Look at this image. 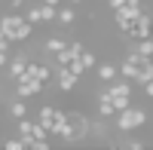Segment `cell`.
Wrapping results in <instances>:
<instances>
[{
	"label": "cell",
	"instance_id": "cb8c5ba5",
	"mask_svg": "<svg viewBox=\"0 0 153 150\" xmlns=\"http://www.w3.org/2000/svg\"><path fill=\"white\" fill-rule=\"evenodd\" d=\"M9 6H12V12H19L22 6H28V3H25V0H9Z\"/></svg>",
	"mask_w": 153,
	"mask_h": 150
},
{
	"label": "cell",
	"instance_id": "8992f818",
	"mask_svg": "<svg viewBox=\"0 0 153 150\" xmlns=\"http://www.w3.org/2000/svg\"><path fill=\"white\" fill-rule=\"evenodd\" d=\"M28 61H31V55L28 52H16V55H12L9 58V80H19L22 77V74H25V68H28Z\"/></svg>",
	"mask_w": 153,
	"mask_h": 150
},
{
	"label": "cell",
	"instance_id": "ffe728a7",
	"mask_svg": "<svg viewBox=\"0 0 153 150\" xmlns=\"http://www.w3.org/2000/svg\"><path fill=\"white\" fill-rule=\"evenodd\" d=\"M80 61H83V65H86V71H92V68L98 65V58H95V52H86V49H83V52H80Z\"/></svg>",
	"mask_w": 153,
	"mask_h": 150
},
{
	"label": "cell",
	"instance_id": "ba28073f",
	"mask_svg": "<svg viewBox=\"0 0 153 150\" xmlns=\"http://www.w3.org/2000/svg\"><path fill=\"white\" fill-rule=\"evenodd\" d=\"M16 129H19V138L25 141V147H28L34 141V129H37V120H28V117H22L16 120Z\"/></svg>",
	"mask_w": 153,
	"mask_h": 150
},
{
	"label": "cell",
	"instance_id": "8fae6325",
	"mask_svg": "<svg viewBox=\"0 0 153 150\" xmlns=\"http://www.w3.org/2000/svg\"><path fill=\"white\" fill-rule=\"evenodd\" d=\"M147 80H153V58L150 55H144L141 61H138V74H135V83L138 86H144Z\"/></svg>",
	"mask_w": 153,
	"mask_h": 150
},
{
	"label": "cell",
	"instance_id": "484cf974",
	"mask_svg": "<svg viewBox=\"0 0 153 150\" xmlns=\"http://www.w3.org/2000/svg\"><path fill=\"white\" fill-rule=\"evenodd\" d=\"M43 3H49V6H58V3H61V0H43Z\"/></svg>",
	"mask_w": 153,
	"mask_h": 150
},
{
	"label": "cell",
	"instance_id": "e0dca14e",
	"mask_svg": "<svg viewBox=\"0 0 153 150\" xmlns=\"http://www.w3.org/2000/svg\"><path fill=\"white\" fill-rule=\"evenodd\" d=\"M25 19H28L34 28L37 25H43V16H40V6H25Z\"/></svg>",
	"mask_w": 153,
	"mask_h": 150
},
{
	"label": "cell",
	"instance_id": "4316f807",
	"mask_svg": "<svg viewBox=\"0 0 153 150\" xmlns=\"http://www.w3.org/2000/svg\"><path fill=\"white\" fill-rule=\"evenodd\" d=\"M71 3H83V0H71Z\"/></svg>",
	"mask_w": 153,
	"mask_h": 150
},
{
	"label": "cell",
	"instance_id": "6da1fadb",
	"mask_svg": "<svg viewBox=\"0 0 153 150\" xmlns=\"http://www.w3.org/2000/svg\"><path fill=\"white\" fill-rule=\"evenodd\" d=\"M0 31L6 34L9 43H22V40H31L34 25L25 16H19V12H6V16H0Z\"/></svg>",
	"mask_w": 153,
	"mask_h": 150
},
{
	"label": "cell",
	"instance_id": "277c9868",
	"mask_svg": "<svg viewBox=\"0 0 153 150\" xmlns=\"http://www.w3.org/2000/svg\"><path fill=\"white\" fill-rule=\"evenodd\" d=\"M52 77H55V83H58V89H61V92H74V89H76V83H80V77H76V74H71L65 65H55Z\"/></svg>",
	"mask_w": 153,
	"mask_h": 150
},
{
	"label": "cell",
	"instance_id": "3957f363",
	"mask_svg": "<svg viewBox=\"0 0 153 150\" xmlns=\"http://www.w3.org/2000/svg\"><path fill=\"white\" fill-rule=\"evenodd\" d=\"M43 86H46V83L34 80V77H19V80H16V95H19V98H34V95L43 92Z\"/></svg>",
	"mask_w": 153,
	"mask_h": 150
},
{
	"label": "cell",
	"instance_id": "d6986e66",
	"mask_svg": "<svg viewBox=\"0 0 153 150\" xmlns=\"http://www.w3.org/2000/svg\"><path fill=\"white\" fill-rule=\"evenodd\" d=\"M71 74H76V77H83V74H86V65H83V61H80V55H76V58H71L68 61V65H65Z\"/></svg>",
	"mask_w": 153,
	"mask_h": 150
},
{
	"label": "cell",
	"instance_id": "7c38bea8",
	"mask_svg": "<svg viewBox=\"0 0 153 150\" xmlns=\"http://www.w3.org/2000/svg\"><path fill=\"white\" fill-rule=\"evenodd\" d=\"M95 71H98V80L101 83H110V80L120 77V68L113 65V61H101V65H95Z\"/></svg>",
	"mask_w": 153,
	"mask_h": 150
},
{
	"label": "cell",
	"instance_id": "5b68a950",
	"mask_svg": "<svg viewBox=\"0 0 153 150\" xmlns=\"http://www.w3.org/2000/svg\"><path fill=\"white\" fill-rule=\"evenodd\" d=\"M68 126H71V141H83L92 123H89L83 114H74V110H71V114H68Z\"/></svg>",
	"mask_w": 153,
	"mask_h": 150
},
{
	"label": "cell",
	"instance_id": "603a6c76",
	"mask_svg": "<svg viewBox=\"0 0 153 150\" xmlns=\"http://www.w3.org/2000/svg\"><path fill=\"white\" fill-rule=\"evenodd\" d=\"M0 52H9V40H6L3 31H0Z\"/></svg>",
	"mask_w": 153,
	"mask_h": 150
},
{
	"label": "cell",
	"instance_id": "5bb4252c",
	"mask_svg": "<svg viewBox=\"0 0 153 150\" xmlns=\"http://www.w3.org/2000/svg\"><path fill=\"white\" fill-rule=\"evenodd\" d=\"M68 46V40H65V37H46V43H43V49H46V52H61V49H65Z\"/></svg>",
	"mask_w": 153,
	"mask_h": 150
},
{
	"label": "cell",
	"instance_id": "4fadbf2b",
	"mask_svg": "<svg viewBox=\"0 0 153 150\" xmlns=\"http://www.w3.org/2000/svg\"><path fill=\"white\" fill-rule=\"evenodd\" d=\"M9 117H12V120L28 117V98H19V95H16V101H9Z\"/></svg>",
	"mask_w": 153,
	"mask_h": 150
},
{
	"label": "cell",
	"instance_id": "52a82bcc",
	"mask_svg": "<svg viewBox=\"0 0 153 150\" xmlns=\"http://www.w3.org/2000/svg\"><path fill=\"white\" fill-rule=\"evenodd\" d=\"M22 77H34V80H40V83H49V80H52V68L37 65V61H28V68H25Z\"/></svg>",
	"mask_w": 153,
	"mask_h": 150
},
{
	"label": "cell",
	"instance_id": "ac0fdd59",
	"mask_svg": "<svg viewBox=\"0 0 153 150\" xmlns=\"http://www.w3.org/2000/svg\"><path fill=\"white\" fill-rule=\"evenodd\" d=\"M40 16H43V22H46V25H49V22H55V19H58V6L40 3Z\"/></svg>",
	"mask_w": 153,
	"mask_h": 150
},
{
	"label": "cell",
	"instance_id": "9a60e30c",
	"mask_svg": "<svg viewBox=\"0 0 153 150\" xmlns=\"http://www.w3.org/2000/svg\"><path fill=\"white\" fill-rule=\"evenodd\" d=\"M52 117H55V107L43 104V107H40V114H37V123H40V126H46V132H49V126H52Z\"/></svg>",
	"mask_w": 153,
	"mask_h": 150
},
{
	"label": "cell",
	"instance_id": "d4e9b609",
	"mask_svg": "<svg viewBox=\"0 0 153 150\" xmlns=\"http://www.w3.org/2000/svg\"><path fill=\"white\" fill-rule=\"evenodd\" d=\"M144 95H147V98H153V80H147V83H144Z\"/></svg>",
	"mask_w": 153,
	"mask_h": 150
},
{
	"label": "cell",
	"instance_id": "44dd1931",
	"mask_svg": "<svg viewBox=\"0 0 153 150\" xmlns=\"http://www.w3.org/2000/svg\"><path fill=\"white\" fill-rule=\"evenodd\" d=\"M110 101H113V107H117V114H120V110H126L132 104V95H120V98H110Z\"/></svg>",
	"mask_w": 153,
	"mask_h": 150
},
{
	"label": "cell",
	"instance_id": "7402d4cb",
	"mask_svg": "<svg viewBox=\"0 0 153 150\" xmlns=\"http://www.w3.org/2000/svg\"><path fill=\"white\" fill-rule=\"evenodd\" d=\"M3 147H6V150H28L22 138H6V141H3Z\"/></svg>",
	"mask_w": 153,
	"mask_h": 150
},
{
	"label": "cell",
	"instance_id": "2e32d148",
	"mask_svg": "<svg viewBox=\"0 0 153 150\" xmlns=\"http://www.w3.org/2000/svg\"><path fill=\"white\" fill-rule=\"evenodd\" d=\"M58 25H74L76 22V12H74V6H58V19H55Z\"/></svg>",
	"mask_w": 153,
	"mask_h": 150
},
{
	"label": "cell",
	"instance_id": "9c48e42d",
	"mask_svg": "<svg viewBox=\"0 0 153 150\" xmlns=\"http://www.w3.org/2000/svg\"><path fill=\"white\" fill-rule=\"evenodd\" d=\"M98 117H104V120L117 117V107H113L110 92H107V89H101V92H98Z\"/></svg>",
	"mask_w": 153,
	"mask_h": 150
},
{
	"label": "cell",
	"instance_id": "7a4b0ae2",
	"mask_svg": "<svg viewBox=\"0 0 153 150\" xmlns=\"http://www.w3.org/2000/svg\"><path fill=\"white\" fill-rule=\"evenodd\" d=\"M144 123H147V110L129 104L126 110H120V114H117V123H113V126H117L120 132H135V129H141Z\"/></svg>",
	"mask_w": 153,
	"mask_h": 150
},
{
	"label": "cell",
	"instance_id": "30bf717a",
	"mask_svg": "<svg viewBox=\"0 0 153 150\" xmlns=\"http://www.w3.org/2000/svg\"><path fill=\"white\" fill-rule=\"evenodd\" d=\"M80 52H83V43H80V40H74V43H68L65 49H61V52H55V65H68V61L76 58Z\"/></svg>",
	"mask_w": 153,
	"mask_h": 150
}]
</instances>
